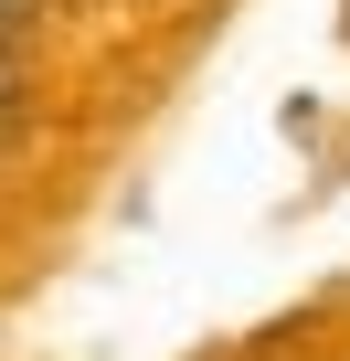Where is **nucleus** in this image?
<instances>
[{
	"instance_id": "obj_1",
	"label": "nucleus",
	"mask_w": 350,
	"mask_h": 361,
	"mask_svg": "<svg viewBox=\"0 0 350 361\" xmlns=\"http://www.w3.org/2000/svg\"><path fill=\"white\" fill-rule=\"evenodd\" d=\"M11 106H22V75H11V43H0V138H11Z\"/></svg>"
},
{
	"instance_id": "obj_2",
	"label": "nucleus",
	"mask_w": 350,
	"mask_h": 361,
	"mask_svg": "<svg viewBox=\"0 0 350 361\" xmlns=\"http://www.w3.org/2000/svg\"><path fill=\"white\" fill-rule=\"evenodd\" d=\"M32 11H43V0H0V43H11V32H22Z\"/></svg>"
}]
</instances>
